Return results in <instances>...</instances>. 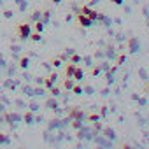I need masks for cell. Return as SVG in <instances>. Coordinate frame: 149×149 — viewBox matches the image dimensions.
Returning a JSON list of instances; mask_svg holds the SVG:
<instances>
[{
  "label": "cell",
  "instance_id": "obj_1",
  "mask_svg": "<svg viewBox=\"0 0 149 149\" xmlns=\"http://www.w3.org/2000/svg\"><path fill=\"white\" fill-rule=\"evenodd\" d=\"M16 30H18V37L21 40H28L30 39V33H32V25L30 23H19L16 26Z\"/></svg>",
  "mask_w": 149,
  "mask_h": 149
},
{
  "label": "cell",
  "instance_id": "obj_2",
  "mask_svg": "<svg viewBox=\"0 0 149 149\" xmlns=\"http://www.w3.org/2000/svg\"><path fill=\"white\" fill-rule=\"evenodd\" d=\"M4 118H6V123H7V125H11L13 128H16V125L23 119V116H21V114H18V112H6V116H4Z\"/></svg>",
  "mask_w": 149,
  "mask_h": 149
},
{
  "label": "cell",
  "instance_id": "obj_3",
  "mask_svg": "<svg viewBox=\"0 0 149 149\" xmlns=\"http://www.w3.org/2000/svg\"><path fill=\"white\" fill-rule=\"evenodd\" d=\"M79 13L84 14V16H88V18L93 19V21H97V18H98V13H97L95 9H91L90 6H83V7H79Z\"/></svg>",
  "mask_w": 149,
  "mask_h": 149
},
{
  "label": "cell",
  "instance_id": "obj_4",
  "mask_svg": "<svg viewBox=\"0 0 149 149\" xmlns=\"http://www.w3.org/2000/svg\"><path fill=\"white\" fill-rule=\"evenodd\" d=\"M84 118H86V114L81 109H77V107H70L68 109V119H84Z\"/></svg>",
  "mask_w": 149,
  "mask_h": 149
},
{
  "label": "cell",
  "instance_id": "obj_5",
  "mask_svg": "<svg viewBox=\"0 0 149 149\" xmlns=\"http://www.w3.org/2000/svg\"><path fill=\"white\" fill-rule=\"evenodd\" d=\"M77 23H79L83 28H90V26H93V23H95V21H93V19H90L88 16H84V14H81V13H79V14H77Z\"/></svg>",
  "mask_w": 149,
  "mask_h": 149
},
{
  "label": "cell",
  "instance_id": "obj_6",
  "mask_svg": "<svg viewBox=\"0 0 149 149\" xmlns=\"http://www.w3.org/2000/svg\"><path fill=\"white\" fill-rule=\"evenodd\" d=\"M23 121H25L26 125H33V123H35V112L25 111V112H23Z\"/></svg>",
  "mask_w": 149,
  "mask_h": 149
},
{
  "label": "cell",
  "instance_id": "obj_7",
  "mask_svg": "<svg viewBox=\"0 0 149 149\" xmlns=\"http://www.w3.org/2000/svg\"><path fill=\"white\" fill-rule=\"evenodd\" d=\"M72 79H74V81H83V79H84V72H83V68L76 67V70H74V76H72Z\"/></svg>",
  "mask_w": 149,
  "mask_h": 149
},
{
  "label": "cell",
  "instance_id": "obj_8",
  "mask_svg": "<svg viewBox=\"0 0 149 149\" xmlns=\"http://www.w3.org/2000/svg\"><path fill=\"white\" fill-rule=\"evenodd\" d=\"M68 61H70V63H74V65H77V63H81V61H83V56H81V54H77L76 51H74V53L68 56Z\"/></svg>",
  "mask_w": 149,
  "mask_h": 149
},
{
  "label": "cell",
  "instance_id": "obj_9",
  "mask_svg": "<svg viewBox=\"0 0 149 149\" xmlns=\"http://www.w3.org/2000/svg\"><path fill=\"white\" fill-rule=\"evenodd\" d=\"M74 70H76V65L68 61V65L65 67V77H72L74 76Z\"/></svg>",
  "mask_w": 149,
  "mask_h": 149
},
{
  "label": "cell",
  "instance_id": "obj_10",
  "mask_svg": "<svg viewBox=\"0 0 149 149\" xmlns=\"http://www.w3.org/2000/svg\"><path fill=\"white\" fill-rule=\"evenodd\" d=\"M28 67H30V58H28V56H21V58H19V68L26 70Z\"/></svg>",
  "mask_w": 149,
  "mask_h": 149
},
{
  "label": "cell",
  "instance_id": "obj_11",
  "mask_svg": "<svg viewBox=\"0 0 149 149\" xmlns=\"http://www.w3.org/2000/svg\"><path fill=\"white\" fill-rule=\"evenodd\" d=\"M74 84H76V81H74V79H72V77H67V79H65V81H63V88H65V90H67V91H70V90H72V86H74Z\"/></svg>",
  "mask_w": 149,
  "mask_h": 149
},
{
  "label": "cell",
  "instance_id": "obj_12",
  "mask_svg": "<svg viewBox=\"0 0 149 149\" xmlns=\"http://www.w3.org/2000/svg\"><path fill=\"white\" fill-rule=\"evenodd\" d=\"M9 144H11V137L0 132V146H9Z\"/></svg>",
  "mask_w": 149,
  "mask_h": 149
},
{
  "label": "cell",
  "instance_id": "obj_13",
  "mask_svg": "<svg viewBox=\"0 0 149 149\" xmlns=\"http://www.w3.org/2000/svg\"><path fill=\"white\" fill-rule=\"evenodd\" d=\"M40 19H42V11H33L32 16H30V21L35 23V21H40Z\"/></svg>",
  "mask_w": 149,
  "mask_h": 149
},
{
  "label": "cell",
  "instance_id": "obj_14",
  "mask_svg": "<svg viewBox=\"0 0 149 149\" xmlns=\"http://www.w3.org/2000/svg\"><path fill=\"white\" fill-rule=\"evenodd\" d=\"M46 105H47V109H53V111H58V102L54 100V97H53V98H49V100L46 102Z\"/></svg>",
  "mask_w": 149,
  "mask_h": 149
},
{
  "label": "cell",
  "instance_id": "obj_15",
  "mask_svg": "<svg viewBox=\"0 0 149 149\" xmlns=\"http://www.w3.org/2000/svg\"><path fill=\"white\" fill-rule=\"evenodd\" d=\"M30 40H33V42H40V40H42L40 32H32V33H30Z\"/></svg>",
  "mask_w": 149,
  "mask_h": 149
},
{
  "label": "cell",
  "instance_id": "obj_16",
  "mask_svg": "<svg viewBox=\"0 0 149 149\" xmlns=\"http://www.w3.org/2000/svg\"><path fill=\"white\" fill-rule=\"evenodd\" d=\"M137 49H139V40L132 39L130 40V53H137Z\"/></svg>",
  "mask_w": 149,
  "mask_h": 149
},
{
  "label": "cell",
  "instance_id": "obj_17",
  "mask_svg": "<svg viewBox=\"0 0 149 149\" xmlns=\"http://www.w3.org/2000/svg\"><path fill=\"white\" fill-rule=\"evenodd\" d=\"M86 119H88L90 123H95V121H100L102 116H100V114H86Z\"/></svg>",
  "mask_w": 149,
  "mask_h": 149
},
{
  "label": "cell",
  "instance_id": "obj_18",
  "mask_svg": "<svg viewBox=\"0 0 149 149\" xmlns=\"http://www.w3.org/2000/svg\"><path fill=\"white\" fill-rule=\"evenodd\" d=\"M70 91H72V93H76V95H83V93H84V88H83V86H79V84H74Z\"/></svg>",
  "mask_w": 149,
  "mask_h": 149
},
{
  "label": "cell",
  "instance_id": "obj_19",
  "mask_svg": "<svg viewBox=\"0 0 149 149\" xmlns=\"http://www.w3.org/2000/svg\"><path fill=\"white\" fill-rule=\"evenodd\" d=\"M70 121H72V128H76V130L83 128V119H70Z\"/></svg>",
  "mask_w": 149,
  "mask_h": 149
},
{
  "label": "cell",
  "instance_id": "obj_20",
  "mask_svg": "<svg viewBox=\"0 0 149 149\" xmlns=\"http://www.w3.org/2000/svg\"><path fill=\"white\" fill-rule=\"evenodd\" d=\"M28 107V111H32V112H39V109H40V105L37 104V102H30V105H26Z\"/></svg>",
  "mask_w": 149,
  "mask_h": 149
},
{
  "label": "cell",
  "instance_id": "obj_21",
  "mask_svg": "<svg viewBox=\"0 0 149 149\" xmlns=\"http://www.w3.org/2000/svg\"><path fill=\"white\" fill-rule=\"evenodd\" d=\"M49 19H51V13H49V11L42 13V19H40V21H42L44 25H47V23H49Z\"/></svg>",
  "mask_w": 149,
  "mask_h": 149
},
{
  "label": "cell",
  "instance_id": "obj_22",
  "mask_svg": "<svg viewBox=\"0 0 149 149\" xmlns=\"http://www.w3.org/2000/svg\"><path fill=\"white\" fill-rule=\"evenodd\" d=\"M21 91H23V95H28V97L33 95V90H32L30 86H21Z\"/></svg>",
  "mask_w": 149,
  "mask_h": 149
},
{
  "label": "cell",
  "instance_id": "obj_23",
  "mask_svg": "<svg viewBox=\"0 0 149 149\" xmlns=\"http://www.w3.org/2000/svg\"><path fill=\"white\" fill-rule=\"evenodd\" d=\"M16 70H18V68H16V67H14V65H11V67H9V68H7V76H9V77H13V79H14V76H16Z\"/></svg>",
  "mask_w": 149,
  "mask_h": 149
},
{
  "label": "cell",
  "instance_id": "obj_24",
  "mask_svg": "<svg viewBox=\"0 0 149 149\" xmlns=\"http://www.w3.org/2000/svg\"><path fill=\"white\" fill-rule=\"evenodd\" d=\"M44 26H46V25H44L42 21H35V32H40V33H42Z\"/></svg>",
  "mask_w": 149,
  "mask_h": 149
},
{
  "label": "cell",
  "instance_id": "obj_25",
  "mask_svg": "<svg viewBox=\"0 0 149 149\" xmlns=\"http://www.w3.org/2000/svg\"><path fill=\"white\" fill-rule=\"evenodd\" d=\"M44 86H46V90H51V88L54 86V83H53L49 77H46V79H44Z\"/></svg>",
  "mask_w": 149,
  "mask_h": 149
},
{
  "label": "cell",
  "instance_id": "obj_26",
  "mask_svg": "<svg viewBox=\"0 0 149 149\" xmlns=\"http://www.w3.org/2000/svg\"><path fill=\"white\" fill-rule=\"evenodd\" d=\"M51 65H53L54 68H60V67H61V60H60V58H53V61H51Z\"/></svg>",
  "mask_w": 149,
  "mask_h": 149
},
{
  "label": "cell",
  "instance_id": "obj_27",
  "mask_svg": "<svg viewBox=\"0 0 149 149\" xmlns=\"http://www.w3.org/2000/svg\"><path fill=\"white\" fill-rule=\"evenodd\" d=\"M49 91H51V97H54V98H56V97H60V90H58L56 86H53Z\"/></svg>",
  "mask_w": 149,
  "mask_h": 149
},
{
  "label": "cell",
  "instance_id": "obj_28",
  "mask_svg": "<svg viewBox=\"0 0 149 149\" xmlns=\"http://www.w3.org/2000/svg\"><path fill=\"white\" fill-rule=\"evenodd\" d=\"M100 72H102V67H93L91 68V76H100Z\"/></svg>",
  "mask_w": 149,
  "mask_h": 149
},
{
  "label": "cell",
  "instance_id": "obj_29",
  "mask_svg": "<svg viewBox=\"0 0 149 149\" xmlns=\"http://www.w3.org/2000/svg\"><path fill=\"white\" fill-rule=\"evenodd\" d=\"M125 60H126V56H125V54H119V56L116 58V63H118V65H123Z\"/></svg>",
  "mask_w": 149,
  "mask_h": 149
},
{
  "label": "cell",
  "instance_id": "obj_30",
  "mask_svg": "<svg viewBox=\"0 0 149 149\" xmlns=\"http://www.w3.org/2000/svg\"><path fill=\"white\" fill-rule=\"evenodd\" d=\"M33 95L42 97V95H44V90H42V88H35V90H33Z\"/></svg>",
  "mask_w": 149,
  "mask_h": 149
},
{
  "label": "cell",
  "instance_id": "obj_31",
  "mask_svg": "<svg viewBox=\"0 0 149 149\" xmlns=\"http://www.w3.org/2000/svg\"><path fill=\"white\" fill-rule=\"evenodd\" d=\"M7 67V63H6V58L2 56V54H0V68H6Z\"/></svg>",
  "mask_w": 149,
  "mask_h": 149
},
{
  "label": "cell",
  "instance_id": "obj_32",
  "mask_svg": "<svg viewBox=\"0 0 149 149\" xmlns=\"http://www.w3.org/2000/svg\"><path fill=\"white\" fill-rule=\"evenodd\" d=\"M14 16V13L13 11H4V18H7V19H11Z\"/></svg>",
  "mask_w": 149,
  "mask_h": 149
},
{
  "label": "cell",
  "instance_id": "obj_33",
  "mask_svg": "<svg viewBox=\"0 0 149 149\" xmlns=\"http://www.w3.org/2000/svg\"><path fill=\"white\" fill-rule=\"evenodd\" d=\"M49 79H51L53 83H56V81H58V74H56V72H53V74H49Z\"/></svg>",
  "mask_w": 149,
  "mask_h": 149
},
{
  "label": "cell",
  "instance_id": "obj_34",
  "mask_svg": "<svg viewBox=\"0 0 149 149\" xmlns=\"http://www.w3.org/2000/svg\"><path fill=\"white\" fill-rule=\"evenodd\" d=\"M98 114H100L102 118H105V116H107V107H100V112H98Z\"/></svg>",
  "mask_w": 149,
  "mask_h": 149
},
{
  "label": "cell",
  "instance_id": "obj_35",
  "mask_svg": "<svg viewBox=\"0 0 149 149\" xmlns=\"http://www.w3.org/2000/svg\"><path fill=\"white\" fill-rule=\"evenodd\" d=\"M105 137H109V139H114V132H112V130H105Z\"/></svg>",
  "mask_w": 149,
  "mask_h": 149
},
{
  "label": "cell",
  "instance_id": "obj_36",
  "mask_svg": "<svg viewBox=\"0 0 149 149\" xmlns=\"http://www.w3.org/2000/svg\"><path fill=\"white\" fill-rule=\"evenodd\" d=\"M14 104H16L18 107H26V104H25V102H21V100H14Z\"/></svg>",
  "mask_w": 149,
  "mask_h": 149
},
{
  "label": "cell",
  "instance_id": "obj_37",
  "mask_svg": "<svg viewBox=\"0 0 149 149\" xmlns=\"http://www.w3.org/2000/svg\"><path fill=\"white\" fill-rule=\"evenodd\" d=\"M111 2H112L114 6H123V2H125V0H111Z\"/></svg>",
  "mask_w": 149,
  "mask_h": 149
},
{
  "label": "cell",
  "instance_id": "obj_38",
  "mask_svg": "<svg viewBox=\"0 0 149 149\" xmlns=\"http://www.w3.org/2000/svg\"><path fill=\"white\" fill-rule=\"evenodd\" d=\"M83 60L86 61V65H88V67H93V65H91V58H90V56H86V58H83Z\"/></svg>",
  "mask_w": 149,
  "mask_h": 149
},
{
  "label": "cell",
  "instance_id": "obj_39",
  "mask_svg": "<svg viewBox=\"0 0 149 149\" xmlns=\"http://www.w3.org/2000/svg\"><path fill=\"white\" fill-rule=\"evenodd\" d=\"M84 93H88V95H91V93H93V88H90V86H88V88H84Z\"/></svg>",
  "mask_w": 149,
  "mask_h": 149
},
{
  "label": "cell",
  "instance_id": "obj_40",
  "mask_svg": "<svg viewBox=\"0 0 149 149\" xmlns=\"http://www.w3.org/2000/svg\"><path fill=\"white\" fill-rule=\"evenodd\" d=\"M37 84H44V77H37Z\"/></svg>",
  "mask_w": 149,
  "mask_h": 149
},
{
  "label": "cell",
  "instance_id": "obj_41",
  "mask_svg": "<svg viewBox=\"0 0 149 149\" xmlns=\"http://www.w3.org/2000/svg\"><path fill=\"white\" fill-rule=\"evenodd\" d=\"M51 2H53V4H60V2H61V0H51Z\"/></svg>",
  "mask_w": 149,
  "mask_h": 149
},
{
  "label": "cell",
  "instance_id": "obj_42",
  "mask_svg": "<svg viewBox=\"0 0 149 149\" xmlns=\"http://www.w3.org/2000/svg\"><path fill=\"white\" fill-rule=\"evenodd\" d=\"M146 91L149 93V81H147V84H146Z\"/></svg>",
  "mask_w": 149,
  "mask_h": 149
}]
</instances>
